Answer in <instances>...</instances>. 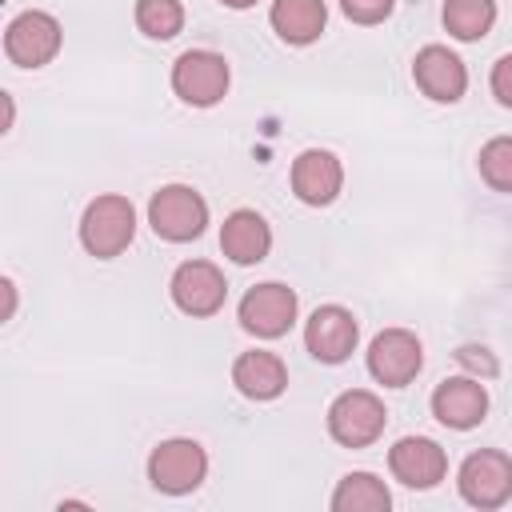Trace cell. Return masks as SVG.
I'll use <instances>...</instances> for the list:
<instances>
[{"label":"cell","instance_id":"obj_13","mask_svg":"<svg viewBox=\"0 0 512 512\" xmlns=\"http://www.w3.org/2000/svg\"><path fill=\"white\" fill-rule=\"evenodd\" d=\"M388 468L404 488H436L448 472V456L428 436H404L388 452Z\"/></svg>","mask_w":512,"mask_h":512},{"label":"cell","instance_id":"obj_2","mask_svg":"<svg viewBox=\"0 0 512 512\" xmlns=\"http://www.w3.org/2000/svg\"><path fill=\"white\" fill-rule=\"evenodd\" d=\"M148 224L160 240L168 244H188L204 232L208 224V204L196 188L188 184H164L160 192H152L148 200Z\"/></svg>","mask_w":512,"mask_h":512},{"label":"cell","instance_id":"obj_6","mask_svg":"<svg viewBox=\"0 0 512 512\" xmlns=\"http://www.w3.org/2000/svg\"><path fill=\"white\" fill-rule=\"evenodd\" d=\"M456 484L472 508H500L512 496V460L496 448H480V452L464 456Z\"/></svg>","mask_w":512,"mask_h":512},{"label":"cell","instance_id":"obj_1","mask_svg":"<svg viewBox=\"0 0 512 512\" xmlns=\"http://www.w3.org/2000/svg\"><path fill=\"white\" fill-rule=\"evenodd\" d=\"M136 236V208L128 196H96L84 216H80V244L96 256V260H112L120 256Z\"/></svg>","mask_w":512,"mask_h":512},{"label":"cell","instance_id":"obj_17","mask_svg":"<svg viewBox=\"0 0 512 512\" xmlns=\"http://www.w3.org/2000/svg\"><path fill=\"white\" fill-rule=\"evenodd\" d=\"M220 248L236 264H260L268 256V248H272V228H268V220L260 212L236 208L220 228Z\"/></svg>","mask_w":512,"mask_h":512},{"label":"cell","instance_id":"obj_18","mask_svg":"<svg viewBox=\"0 0 512 512\" xmlns=\"http://www.w3.org/2000/svg\"><path fill=\"white\" fill-rule=\"evenodd\" d=\"M268 20L284 44H312L328 24V8L324 0H272Z\"/></svg>","mask_w":512,"mask_h":512},{"label":"cell","instance_id":"obj_4","mask_svg":"<svg viewBox=\"0 0 512 512\" xmlns=\"http://www.w3.org/2000/svg\"><path fill=\"white\" fill-rule=\"evenodd\" d=\"M204 472H208V452L184 436L156 444L148 456V480L156 492H168V496L196 492L204 484Z\"/></svg>","mask_w":512,"mask_h":512},{"label":"cell","instance_id":"obj_12","mask_svg":"<svg viewBox=\"0 0 512 512\" xmlns=\"http://www.w3.org/2000/svg\"><path fill=\"white\" fill-rule=\"evenodd\" d=\"M412 76H416V88L436 100V104H456L468 88V68L456 52H448L444 44H428L416 52L412 60Z\"/></svg>","mask_w":512,"mask_h":512},{"label":"cell","instance_id":"obj_7","mask_svg":"<svg viewBox=\"0 0 512 512\" xmlns=\"http://www.w3.org/2000/svg\"><path fill=\"white\" fill-rule=\"evenodd\" d=\"M296 308L300 304H296V292L288 284H276V280L256 284L240 300V328L260 336V340H276L296 324Z\"/></svg>","mask_w":512,"mask_h":512},{"label":"cell","instance_id":"obj_24","mask_svg":"<svg viewBox=\"0 0 512 512\" xmlns=\"http://www.w3.org/2000/svg\"><path fill=\"white\" fill-rule=\"evenodd\" d=\"M456 360H460L468 372H476V376H496V372H500L496 356H492L488 348H480V344H464V348H456Z\"/></svg>","mask_w":512,"mask_h":512},{"label":"cell","instance_id":"obj_14","mask_svg":"<svg viewBox=\"0 0 512 512\" xmlns=\"http://www.w3.org/2000/svg\"><path fill=\"white\" fill-rule=\"evenodd\" d=\"M488 412V392L480 380L472 376H452V380H440L436 392H432V416L444 424V428H456V432H468L484 420Z\"/></svg>","mask_w":512,"mask_h":512},{"label":"cell","instance_id":"obj_8","mask_svg":"<svg viewBox=\"0 0 512 512\" xmlns=\"http://www.w3.org/2000/svg\"><path fill=\"white\" fill-rule=\"evenodd\" d=\"M4 52L20 68H44L60 52V20L48 12H20L4 28Z\"/></svg>","mask_w":512,"mask_h":512},{"label":"cell","instance_id":"obj_3","mask_svg":"<svg viewBox=\"0 0 512 512\" xmlns=\"http://www.w3.org/2000/svg\"><path fill=\"white\" fill-rule=\"evenodd\" d=\"M388 424V412H384V400L364 392V388H348L332 400L328 408V432L336 444L344 448H368L372 440H380Z\"/></svg>","mask_w":512,"mask_h":512},{"label":"cell","instance_id":"obj_9","mask_svg":"<svg viewBox=\"0 0 512 512\" xmlns=\"http://www.w3.org/2000/svg\"><path fill=\"white\" fill-rule=\"evenodd\" d=\"M168 288H172L176 308L188 316H212L224 308V296H228V280L212 260H184L172 272Z\"/></svg>","mask_w":512,"mask_h":512},{"label":"cell","instance_id":"obj_15","mask_svg":"<svg viewBox=\"0 0 512 512\" xmlns=\"http://www.w3.org/2000/svg\"><path fill=\"white\" fill-rule=\"evenodd\" d=\"M340 188H344V168L328 148H308L292 160V192L304 204L324 208L340 196Z\"/></svg>","mask_w":512,"mask_h":512},{"label":"cell","instance_id":"obj_19","mask_svg":"<svg viewBox=\"0 0 512 512\" xmlns=\"http://www.w3.org/2000/svg\"><path fill=\"white\" fill-rule=\"evenodd\" d=\"M332 508L336 512H388L392 496L384 480H376L372 472H348L332 492Z\"/></svg>","mask_w":512,"mask_h":512},{"label":"cell","instance_id":"obj_25","mask_svg":"<svg viewBox=\"0 0 512 512\" xmlns=\"http://www.w3.org/2000/svg\"><path fill=\"white\" fill-rule=\"evenodd\" d=\"M492 96H496L504 108H512V52L492 64Z\"/></svg>","mask_w":512,"mask_h":512},{"label":"cell","instance_id":"obj_21","mask_svg":"<svg viewBox=\"0 0 512 512\" xmlns=\"http://www.w3.org/2000/svg\"><path fill=\"white\" fill-rule=\"evenodd\" d=\"M136 28L152 40H172L184 28L180 0H136Z\"/></svg>","mask_w":512,"mask_h":512},{"label":"cell","instance_id":"obj_22","mask_svg":"<svg viewBox=\"0 0 512 512\" xmlns=\"http://www.w3.org/2000/svg\"><path fill=\"white\" fill-rule=\"evenodd\" d=\"M480 176L496 192H512V136H496L480 148Z\"/></svg>","mask_w":512,"mask_h":512},{"label":"cell","instance_id":"obj_16","mask_svg":"<svg viewBox=\"0 0 512 512\" xmlns=\"http://www.w3.org/2000/svg\"><path fill=\"white\" fill-rule=\"evenodd\" d=\"M232 384L248 400H276L288 388V368L276 352H264V348L240 352L232 364Z\"/></svg>","mask_w":512,"mask_h":512},{"label":"cell","instance_id":"obj_10","mask_svg":"<svg viewBox=\"0 0 512 512\" xmlns=\"http://www.w3.org/2000/svg\"><path fill=\"white\" fill-rule=\"evenodd\" d=\"M424 364V348L408 328H384L372 344H368V372L388 384V388H404Z\"/></svg>","mask_w":512,"mask_h":512},{"label":"cell","instance_id":"obj_23","mask_svg":"<svg viewBox=\"0 0 512 512\" xmlns=\"http://www.w3.org/2000/svg\"><path fill=\"white\" fill-rule=\"evenodd\" d=\"M396 0H340L344 16L356 20V24H380L388 12H392Z\"/></svg>","mask_w":512,"mask_h":512},{"label":"cell","instance_id":"obj_26","mask_svg":"<svg viewBox=\"0 0 512 512\" xmlns=\"http://www.w3.org/2000/svg\"><path fill=\"white\" fill-rule=\"evenodd\" d=\"M220 4H228V8H252L256 0H220Z\"/></svg>","mask_w":512,"mask_h":512},{"label":"cell","instance_id":"obj_5","mask_svg":"<svg viewBox=\"0 0 512 512\" xmlns=\"http://www.w3.org/2000/svg\"><path fill=\"white\" fill-rule=\"evenodd\" d=\"M228 80H232L228 60H224L220 52H208V48H192V52H184V56L172 64V88H176V96H180L184 104H192V108H212V104H220L224 92H228Z\"/></svg>","mask_w":512,"mask_h":512},{"label":"cell","instance_id":"obj_11","mask_svg":"<svg viewBox=\"0 0 512 512\" xmlns=\"http://www.w3.org/2000/svg\"><path fill=\"white\" fill-rule=\"evenodd\" d=\"M356 340H360V324H356V316H352L348 308H340V304L316 308V312L308 316V324H304V344H308V352H312L320 364H340V360H348L352 348H356Z\"/></svg>","mask_w":512,"mask_h":512},{"label":"cell","instance_id":"obj_20","mask_svg":"<svg viewBox=\"0 0 512 512\" xmlns=\"http://www.w3.org/2000/svg\"><path fill=\"white\" fill-rule=\"evenodd\" d=\"M496 24V0H444V28L456 40H480Z\"/></svg>","mask_w":512,"mask_h":512}]
</instances>
